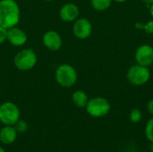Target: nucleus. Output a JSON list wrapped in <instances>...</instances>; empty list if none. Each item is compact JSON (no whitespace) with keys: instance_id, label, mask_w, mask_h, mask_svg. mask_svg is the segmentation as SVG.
<instances>
[{"instance_id":"9b49d317","label":"nucleus","mask_w":153,"mask_h":152,"mask_svg":"<svg viewBox=\"0 0 153 152\" xmlns=\"http://www.w3.org/2000/svg\"><path fill=\"white\" fill-rule=\"evenodd\" d=\"M80 13L79 7L74 3L65 4L59 11V17L62 21L70 22L78 19Z\"/></svg>"},{"instance_id":"ddd939ff","label":"nucleus","mask_w":153,"mask_h":152,"mask_svg":"<svg viewBox=\"0 0 153 152\" xmlns=\"http://www.w3.org/2000/svg\"><path fill=\"white\" fill-rule=\"evenodd\" d=\"M72 100L77 108H85L89 101V99H88L87 94L83 90H78L74 91V93L72 94Z\"/></svg>"},{"instance_id":"bb28decb","label":"nucleus","mask_w":153,"mask_h":152,"mask_svg":"<svg viewBox=\"0 0 153 152\" xmlns=\"http://www.w3.org/2000/svg\"><path fill=\"white\" fill-rule=\"evenodd\" d=\"M44 1H54V0H44Z\"/></svg>"},{"instance_id":"b1692460","label":"nucleus","mask_w":153,"mask_h":152,"mask_svg":"<svg viewBox=\"0 0 153 152\" xmlns=\"http://www.w3.org/2000/svg\"><path fill=\"white\" fill-rule=\"evenodd\" d=\"M113 1H116V2H117V3H124V2H126V1H127V0H113Z\"/></svg>"},{"instance_id":"393cba45","label":"nucleus","mask_w":153,"mask_h":152,"mask_svg":"<svg viewBox=\"0 0 153 152\" xmlns=\"http://www.w3.org/2000/svg\"><path fill=\"white\" fill-rule=\"evenodd\" d=\"M150 150H151V151L153 152V142H151V146H150Z\"/></svg>"},{"instance_id":"423d86ee","label":"nucleus","mask_w":153,"mask_h":152,"mask_svg":"<svg viewBox=\"0 0 153 152\" xmlns=\"http://www.w3.org/2000/svg\"><path fill=\"white\" fill-rule=\"evenodd\" d=\"M21 112L19 108L11 101L0 105V122L5 125H14L20 119Z\"/></svg>"},{"instance_id":"412c9836","label":"nucleus","mask_w":153,"mask_h":152,"mask_svg":"<svg viewBox=\"0 0 153 152\" xmlns=\"http://www.w3.org/2000/svg\"><path fill=\"white\" fill-rule=\"evenodd\" d=\"M143 27H144V24H143V23L137 22L135 24V28H137L138 30H143Z\"/></svg>"},{"instance_id":"9d476101","label":"nucleus","mask_w":153,"mask_h":152,"mask_svg":"<svg viewBox=\"0 0 153 152\" xmlns=\"http://www.w3.org/2000/svg\"><path fill=\"white\" fill-rule=\"evenodd\" d=\"M28 40L26 32L17 26L7 30V41L14 47H22Z\"/></svg>"},{"instance_id":"dca6fc26","label":"nucleus","mask_w":153,"mask_h":152,"mask_svg":"<svg viewBox=\"0 0 153 152\" xmlns=\"http://www.w3.org/2000/svg\"><path fill=\"white\" fill-rule=\"evenodd\" d=\"M142 111L139 109V108H134L130 111V114H129V119L132 123L134 124H137L141 121L142 119Z\"/></svg>"},{"instance_id":"5701e85b","label":"nucleus","mask_w":153,"mask_h":152,"mask_svg":"<svg viewBox=\"0 0 153 152\" xmlns=\"http://www.w3.org/2000/svg\"><path fill=\"white\" fill-rule=\"evenodd\" d=\"M150 13L153 17V4H150Z\"/></svg>"},{"instance_id":"a878e982","label":"nucleus","mask_w":153,"mask_h":152,"mask_svg":"<svg viewBox=\"0 0 153 152\" xmlns=\"http://www.w3.org/2000/svg\"><path fill=\"white\" fill-rule=\"evenodd\" d=\"M0 152H5V151H4L3 148H1V147H0Z\"/></svg>"},{"instance_id":"6ab92c4d","label":"nucleus","mask_w":153,"mask_h":152,"mask_svg":"<svg viewBox=\"0 0 153 152\" xmlns=\"http://www.w3.org/2000/svg\"><path fill=\"white\" fill-rule=\"evenodd\" d=\"M143 30L148 34H153V20L149 21L147 23L144 24Z\"/></svg>"},{"instance_id":"f03ea898","label":"nucleus","mask_w":153,"mask_h":152,"mask_svg":"<svg viewBox=\"0 0 153 152\" xmlns=\"http://www.w3.org/2000/svg\"><path fill=\"white\" fill-rule=\"evenodd\" d=\"M55 78L60 86L64 88H70L76 83L78 74L74 66L68 64H63L56 68L55 72Z\"/></svg>"},{"instance_id":"20e7f679","label":"nucleus","mask_w":153,"mask_h":152,"mask_svg":"<svg viewBox=\"0 0 153 152\" xmlns=\"http://www.w3.org/2000/svg\"><path fill=\"white\" fill-rule=\"evenodd\" d=\"M38 57L36 53L30 48H25L15 55L13 65L20 71H29L36 65Z\"/></svg>"},{"instance_id":"39448f33","label":"nucleus","mask_w":153,"mask_h":152,"mask_svg":"<svg viewBox=\"0 0 153 152\" xmlns=\"http://www.w3.org/2000/svg\"><path fill=\"white\" fill-rule=\"evenodd\" d=\"M126 78L128 82L134 86L144 85L150 81L151 72L146 66L135 65L128 69L126 73Z\"/></svg>"},{"instance_id":"6e6552de","label":"nucleus","mask_w":153,"mask_h":152,"mask_svg":"<svg viewBox=\"0 0 153 152\" xmlns=\"http://www.w3.org/2000/svg\"><path fill=\"white\" fill-rule=\"evenodd\" d=\"M74 35L79 39H88L92 32L91 22L86 18H79L75 20V22L73 26Z\"/></svg>"},{"instance_id":"aec40b11","label":"nucleus","mask_w":153,"mask_h":152,"mask_svg":"<svg viewBox=\"0 0 153 152\" xmlns=\"http://www.w3.org/2000/svg\"><path fill=\"white\" fill-rule=\"evenodd\" d=\"M147 110H148L149 114L153 116V99H150L148 101V103H147Z\"/></svg>"},{"instance_id":"2eb2a0df","label":"nucleus","mask_w":153,"mask_h":152,"mask_svg":"<svg viewBox=\"0 0 153 152\" xmlns=\"http://www.w3.org/2000/svg\"><path fill=\"white\" fill-rule=\"evenodd\" d=\"M144 133L147 140L150 142H153V116L147 122L144 129Z\"/></svg>"},{"instance_id":"f8f14e48","label":"nucleus","mask_w":153,"mask_h":152,"mask_svg":"<svg viewBox=\"0 0 153 152\" xmlns=\"http://www.w3.org/2000/svg\"><path fill=\"white\" fill-rule=\"evenodd\" d=\"M17 131L13 125H5L0 130V141L4 144H12L16 141Z\"/></svg>"},{"instance_id":"7ed1b4c3","label":"nucleus","mask_w":153,"mask_h":152,"mask_svg":"<svg viewBox=\"0 0 153 152\" xmlns=\"http://www.w3.org/2000/svg\"><path fill=\"white\" fill-rule=\"evenodd\" d=\"M85 109L91 116L100 118L106 116L110 112L111 105L107 99L103 97H95L89 99Z\"/></svg>"},{"instance_id":"4be33fe9","label":"nucleus","mask_w":153,"mask_h":152,"mask_svg":"<svg viewBox=\"0 0 153 152\" xmlns=\"http://www.w3.org/2000/svg\"><path fill=\"white\" fill-rule=\"evenodd\" d=\"M143 2H144L145 4H152L153 0H142Z\"/></svg>"},{"instance_id":"f257e3e1","label":"nucleus","mask_w":153,"mask_h":152,"mask_svg":"<svg viewBox=\"0 0 153 152\" xmlns=\"http://www.w3.org/2000/svg\"><path fill=\"white\" fill-rule=\"evenodd\" d=\"M20 18V6L15 0H0V26L7 30L15 27Z\"/></svg>"},{"instance_id":"a211bd4d","label":"nucleus","mask_w":153,"mask_h":152,"mask_svg":"<svg viewBox=\"0 0 153 152\" xmlns=\"http://www.w3.org/2000/svg\"><path fill=\"white\" fill-rule=\"evenodd\" d=\"M7 40V29L0 26V44H3Z\"/></svg>"},{"instance_id":"f3484780","label":"nucleus","mask_w":153,"mask_h":152,"mask_svg":"<svg viewBox=\"0 0 153 152\" xmlns=\"http://www.w3.org/2000/svg\"><path fill=\"white\" fill-rule=\"evenodd\" d=\"M14 128H15V130L17 131V133H25V132L28 130V125L26 124L25 121L20 120V119H19V120L15 123Z\"/></svg>"},{"instance_id":"0eeeda50","label":"nucleus","mask_w":153,"mask_h":152,"mask_svg":"<svg viewBox=\"0 0 153 152\" xmlns=\"http://www.w3.org/2000/svg\"><path fill=\"white\" fill-rule=\"evenodd\" d=\"M134 58L137 65L149 67L153 64V47L143 44L140 46L134 54Z\"/></svg>"},{"instance_id":"1a4fd4ad","label":"nucleus","mask_w":153,"mask_h":152,"mask_svg":"<svg viewBox=\"0 0 153 152\" xmlns=\"http://www.w3.org/2000/svg\"><path fill=\"white\" fill-rule=\"evenodd\" d=\"M43 45L50 51H57L63 45V39L56 30H48L42 37Z\"/></svg>"},{"instance_id":"4468645a","label":"nucleus","mask_w":153,"mask_h":152,"mask_svg":"<svg viewBox=\"0 0 153 152\" xmlns=\"http://www.w3.org/2000/svg\"><path fill=\"white\" fill-rule=\"evenodd\" d=\"M112 2L113 0H91V4L93 9H95L96 11H100V12L108 9Z\"/></svg>"}]
</instances>
